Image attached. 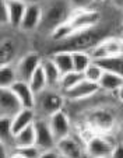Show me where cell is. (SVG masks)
Instances as JSON below:
<instances>
[{
    "mask_svg": "<svg viewBox=\"0 0 123 158\" xmlns=\"http://www.w3.org/2000/svg\"><path fill=\"white\" fill-rule=\"evenodd\" d=\"M108 32L105 27L101 24L92 27L90 30L80 31V32L72 35L66 41L59 42V48L57 51H67V52H90L92 48H95L98 44H101L105 38H108Z\"/></svg>",
    "mask_w": 123,
    "mask_h": 158,
    "instance_id": "obj_1",
    "label": "cell"
},
{
    "mask_svg": "<svg viewBox=\"0 0 123 158\" xmlns=\"http://www.w3.org/2000/svg\"><path fill=\"white\" fill-rule=\"evenodd\" d=\"M72 7L70 3H66L64 0H53L45 10H43L42 15V23L39 30L43 32L52 34L56 28H59L60 25H63L64 23H67L72 15Z\"/></svg>",
    "mask_w": 123,
    "mask_h": 158,
    "instance_id": "obj_2",
    "label": "cell"
},
{
    "mask_svg": "<svg viewBox=\"0 0 123 158\" xmlns=\"http://www.w3.org/2000/svg\"><path fill=\"white\" fill-rule=\"evenodd\" d=\"M59 89H51L46 88L41 94L36 95V105H35V112L39 115V118H46L52 116L53 114L59 112L63 109L66 98H64L63 93H57Z\"/></svg>",
    "mask_w": 123,
    "mask_h": 158,
    "instance_id": "obj_3",
    "label": "cell"
},
{
    "mask_svg": "<svg viewBox=\"0 0 123 158\" xmlns=\"http://www.w3.org/2000/svg\"><path fill=\"white\" fill-rule=\"evenodd\" d=\"M116 116L117 114L112 108H108V106L95 108L91 112H88L87 119H88V123H90L88 126L96 131L105 133V131H109L115 127Z\"/></svg>",
    "mask_w": 123,
    "mask_h": 158,
    "instance_id": "obj_4",
    "label": "cell"
},
{
    "mask_svg": "<svg viewBox=\"0 0 123 158\" xmlns=\"http://www.w3.org/2000/svg\"><path fill=\"white\" fill-rule=\"evenodd\" d=\"M101 18L102 15L98 10H73L67 23H69L70 28L73 30V32L77 34L80 31H85L99 25L101 24Z\"/></svg>",
    "mask_w": 123,
    "mask_h": 158,
    "instance_id": "obj_5",
    "label": "cell"
},
{
    "mask_svg": "<svg viewBox=\"0 0 123 158\" xmlns=\"http://www.w3.org/2000/svg\"><path fill=\"white\" fill-rule=\"evenodd\" d=\"M90 56L94 62H98L101 59L111 56H119L123 55V42L120 38H113V36H108L105 38L101 44H98L95 48H92L90 52Z\"/></svg>",
    "mask_w": 123,
    "mask_h": 158,
    "instance_id": "obj_6",
    "label": "cell"
},
{
    "mask_svg": "<svg viewBox=\"0 0 123 158\" xmlns=\"http://www.w3.org/2000/svg\"><path fill=\"white\" fill-rule=\"evenodd\" d=\"M43 57L36 52H28L24 56H21L15 63V69H17L18 80L23 81H30L34 73L41 67Z\"/></svg>",
    "mask_w": 123,
    "mask_h": 158,
    "instance_id": "obj_7",
    "label": "cell"
},
{
    "mask_svg": "<svg viewBox=\"0 0 123 158\" xmlns=\"http://www.w3.org/2000/svg\"><path fill=\"white\" fill-rule=\"evenodd\" d=\"M34 127H35V136L36 141L35 144L42 150H51L56 147V137H55L53 131L51 129L49 120L46 118H36V120L34 122Z\"/></svg>",
    "mask_w": 123,
    "mask_h": 158,
    "instance_id": "obj_8",
    "label": "cell"
},
{
    "mask_svg": "<svg viewBox=\"0 0 123 158\" xmlns=\"http://www.w3.org/2000/svg\"><path fill=\"white\" fill-rule=\"evenodd\" d=\"M115 144L101 134H95L87 141V154L91 158H111Z\"/></svg>",
    "mask_w": 123,
    "mask_h": 158,
    "instance_id": "obj_9",
    "label": "cell"
},
{
    "mask_svg": "<svg viewBox=\"0 0 123 158\" xmlns=\"http://www.w3.org/2000/svg\"><path fill=\"white\" fill-rule=\"evenodd\" d=\"M23 108V104L11 88H0V116L14 118Z\"/></svg>",
    "mask_w": 123,
    "mask_h": 158,
    "instance_id": "obj_10",
    "label": "cell"
},
{
    "mask_svg": "<svg viewBox=\"0 0 123 158\" xmlns=\"http://www.w3.org/2000/svg\"><path fill=\"white\" fill-rule=\"evenodd\" d=\"M56 148L62 154L63 158H87V150L83 147V144L73 137L72 134L67 137L60 139L56 143Z\"/></svg>",
    "mask_w": 123,
    "mask_h": 158,
    "instance_id": "obj_11",
    "label": "cell"
},
{
    "mask_svg": "<svg viewBox=\"0 0 123 158\" xmlns=\"http://www.w3.org/2000/svg\"><path fill=\"white\" fill-rule=\"evenodd\" d=\"M101 91V87L96 83H91L88 80H83L80 84L74 87V88L69 89L66 93H63L64 98L69 99V101H83V99H87L90 97L95 95Z\"/></svg>",
    "mask_w": 123,
    "mask_h": 158,
    "instance_id": "obj_12",
    "label": "cell"
},
{
    "mask_svg": "<svg viewBox=\"0 0 123 158\" xmlns=\"http://www.w3.org/2000/svg\"><path fill=\"white\" fill-rule=\"evenodd\" d=\"M49 125H51V129L53 131L56 140L59 141L60 139L67 137L70 136V131H72V122H70L69 115L64 112L63 109L53 114L52 116L48 118Z\"/></svg>",
    "mask_w": 123,
    "mask_h": 158,
    "instance_id": "obj_13",
    "label": "cell"
},
{
    "mask_svg": "<svg viewBox=\"0 0 123 158\" xmlns=\"http://www.w3.org/2000/svg\"><path fill=\"white\" fill-rule=\"evenodd\" d=\"M42 15H43V10L38 3L28 4L24 20H23L21 25H20V31H23V32H32L35 30H39L41 23H42Z\"/></svg>",
    "mask_w": 123,
    "mask_h": 158,
    "instance_id": "obj_14",
    "label": "cell"
},
{
    "mask_svg": "<svg viewBox=\"0 0 123 158\" xmlns=\"http://www.w3.org/2000/svg\"><path fill=\"white\" fill-rule=\"evenodd\" d=\"M11 89H13V93L18 97V99H20V102L23 104V106L30 108V109H35L36 94L32 91V88L30 87L28 81L18 80L15 84H13Z\"/></svg>",
    "mask_w": 123,
    "mask_h": 158,
    "instance_id": "obj_15",
    "label": "cell"
},
{
    "mask_svg": "<svg viewBox=\"0 0 123 158\" xmlns=\"http://www.w3.org/2000/svg\"><path fill=\"white\" fill-rule=\"evenodd\" d=\"M42 69L45 72L46 81H48V88L51 89H59L60 91V80H62V72L59 70V67L56 66V63L53 62L51 56L43 57L42 60Z\"/></svg>",
    "mask_w": 123,
    "mask_h": 158,
    "instance_id": "obj_16",
    "label": "cell"
},
{
    "mask_svg": "<svg viewBox=\"0 0 123 158\" xmlns=\"http://www.w3.org/2000/svg\"><path fill=\"white\" fill-rule=\"evenodd\" d=\"M35 120H36L35 109L23 108V109L13 118V131H14V134H17L18 131H21L23 129L28 127V126L34 125Z\"/></svg>",
    "mask_w": 123,
    "mask_h": 158,
    "instance_id": "obj_17",
    "label": "cell"
},
{
    "mask_svg": "<svg viewBox=\"0 0 123 158\" xmlns=\"http://www.w3.org/2000/svg\"><path fill=\"white\" fill-rule=\"evenodd\" d=\"M7 4H9L10 11V27L20 30V25L24 20L28 4L23 3V2H14V0H7Z\"/></svg>",
    "mask_w": 123,
    "mask_h": 158,
    "instance_id": "obj_18",
    "label": "cell"
},
{
    "mask_svg": "<svg viewBox=\"0 0 123 158\" xmlns=\"http://www.w3.org/2000/svg\"><path fill=\"white\" fill-rule=\"evenodd\" d=\"M17 56V44L11 38H4L0 45V67L13 64Z\"/></svg>",
    "mask_w": 123,
    "mask_h": 158,
    "instance_id": "obj_19",
    "label": "cell"
},
{
    "mask_svg": "<svg viewBox=\"0 0 123 158\" xmlns=\"http://www.w3.org/2000/svg\"><path fill=\"white\" fill-rule=\"evenodd\" d=\"M99 87H101V91L116 94L120 87H123V77L119 74H115V73L105 72L99 81Z\"/></svg>",
    "mask_w": 123,
    "mask_h": 158,
    "instance_id": "obj_20",
    "label": "cell"
},
{
    "mask_svg": "<svg viewBox=\"0 0 123 158\" xmlns=\"http://www.w3.org/2000/svg\"><path fill=\"white\" fill-rule=\"evenodd\" d=\"M53 62L59 67L62 74H66L69 72L74 70V64H73V53L67 51H56L53 55H51Z\"/></svg>",
    "mask_w": 123,
    "mask_h": 158,
    "instance_id": "obj_21",
    "label": "cell"
},
{
    "mask_svg": "<svg viewBox=\"0 0 123 158\" xmlns=\"http://www.w3.org/2000/svg\"><path fill=\"white\" fill-rule=\"evenodd\" d=\"M14 131H13V118L0 116V141L2 144L14 147Z\"/></svg>",
    "mask_w": 123,
    "mask_h": 158,
    "instance_id": "obj_22",
    "label": "cell"
},
{
    "mask_svg": "<svg viewBox=\"0 0 123 158\" xmlns=\"http://www.w3.org/2000/svg\"><path fill=\"white\" fill-rule=\"evenodd\" d=\"M35 141H36L35 127H34V125H31V126H28V127L23 129L21 131H18V133L14 136V148L34 146Z\"/></svg>",
    "mask_w": 123,
    "mask_h": 158,
    "instance_id": "obj_23",
    "label": "cell"
},
{
    "mask_svg": "<svg viewBox=\"0 0 123 158\" xmlns=\"http://www.w3.org/2000/svg\"><path fill=\"white\" fill-rule=\"evenodd\" d=\"M18 81L15 64H7L0 67V88H11Z\"/></svg>",
    "mask_w": 123,
    "mask_h": 158,
    "instance_id": "obj_24",
    "label": "cell"
},
{
    "mask_svg": "<svg viewBox=\"0 0 123 158\" xmlns=\"http://www.w3.org/2000/svg\"><path fill=\"white\" fill-rule=\"evenodd\" d=\"M96 63H98L105 72L115 73V74H119L123 77V55L105 57V59L98 60Z\"/></svg>",
    "mask_w": 123,
    "mask_h": 158,
    "instance_id": "obj_25",
    "label": "cell"
},
{
    "mask_svg": "<svg viewBox=\"0 0 123 158\" xmlns=\"http://www.w3.org/2000/svg\"><path fill=\"white\" fill-rule=\"evenodd\" d=\"M83 80H85L84 74L80 72L73 70V72L66 73V74L62 76V80H60V91H62V93H66L69 89L74 88V87L77 85V84H80Z\"/></svg>",
    "mask_w": 123,
    "mask_h": 158,
    "instance_id": "obj_26",
    "label": "cell"
},
{
    "mask_svg": "<svg viewBox=\"0 0 123 158\" xmlns=\"http://www.w3.org/2000/svg\"><path fill=\"white\" fill-rule=\"evenodd\" d=\"M28 84H30V87L32 88V91L36 94V95L48 88V81H46V76H45V72H43V69H42V64H41V67H39L35 73H34V76L31 77V80L28 81Z\"/></svg>",
    "mask_w": 123,
    "mask_h": 158,
    "instance_id": "obj_27",
    "label": "cell"
},
{
    "mask_svg": "<svg viewBox=\"0 0 123 158\" xmlns=\"http://www.w3.org/2000/svg\"><path fill=\"white\" fill-rule=\"evenodd\" d=\"M92 59H91L88 52H74L73 53V64H74V70L80 73H84L85 69L91 64Z\"/></svg>",
    "mask_w": 123,
    "mask_h": 158,
    "instance_id": "obj_28",
    "label": "cell"
},
{
    "mask_svg": "<svg viewBox=\"0 0 123 158\" xmlns=\"http://www.w3.org/2000/svg\"><path fill=\"white\" fill-rule=\"evenodd\" d=\"M104 73H105V70L102 69V67L96 62H94V60H92V62H91V64L88 66L87 69H85V72L83 73V74H84L85 80L91 81V83L99 84V81H101Z\"/></svg>",
    "mask_w": 123,
    "mask_h": 158,
    "instance_id": "obj_29",
    "label": "cell"
},
{
    "mask_svg": "<svg viewBox=\"0 0 123 158\" xmlns=\"http://www.w3.org/2000/svg\"><path fill=\"white\" fill-rule=\"evenodd\" d=\"M18 154H21L24 158H39L42 150L39 148L36 144L34 146H27V147H21V148H14Z\"/></svg>",
    "mask_w": 123,
    "mask_h": 158,
    "instance_id": "obj_30",
    "label": "cell"
},
{
    "mask_svg": "<svg viewBox=\"0 0 123 158\" xmlns=\"http://www.w3.org/2000/svg\"><path fill=\"white\" fill-rule=\"evenodd\" d=\"M69 3L73 10H87L95 3V0H69Z\"/></svg>",
    "mask_w": 123,
    "mask_h": 158,
    "instance_id": "obj_31",
    "label": "cell"
},
{
    "mask_svg": "<svg viewBox=\"0 0 123 158\" xmlns=\"http://www.w3.org/2000/svg\"><path fill=\"white\" fill-rule=\"evenodd\" d=\"M2 25L3 27H10V11L7 0H2Z\"/></svg>",
    "mask_w": 123,
    "mask_h": 158,
    "instance_id": "obj_32",
    "label": "cell"
},
{
    "mask_svg": "<svg viewBox=\"0 0 123 158\" xmlns=\"http://www.w3.org/2000/svg\"><path fill=\"white\" fill-rule=\"evenodd\" d=\"M39 158H63L62 154L59 152V150L55 147V148H51V150H43L39 155Z\"/></svg>",
    "mask_w": 123,
    "mask_h": 158,
    "instance_id": "obj_33",
    "label": "cell"
},
{
    "mask_svg": "<svg viewBox=\"0 0 123 158\" xmlns=\"http://www.w3.org/2000/svg\"><path fill=\"white\" fill-rule=\"evenodd\" d=\"M111 158H123V143L115 144Z\"/></svg>",
    "mask_w": 123,
    "mask_h": 158,
    "instance_id": "obj_34",
    "label": "cell"
},
{
    "mask_svg": "<svg viewBox=\"0 0 123 158\" xmlns=\"http://www.w3.org/2000/svg\"><path fill=\"white\" fill-rule=\"evenodd\" d=\"M111 3L113 4L116 9L119 10H123V0H111Z\"/></svg>",
    "mask_w": 123,
    "mask_h": 158,
    "instance_id": "obj_35",
    "label": "cell"
},
{
    "mask_svg": "<svg viewBox=\"0 0 123 158\" xmlns=\"http://www.w3.org/2000/svg\"><path fill=\"white\" fill-rule=\"evenodd\" d=\"M115 95H116V98L119 99V102H122V104H123V87H120L119 91H117Z\"/></svg>",
    "mask_w": 123,
    "mask_h": 158,
    "instance_id": "obj_36",
    "label": "cell"
},
{
    "mask_svg": "<svg viewBox=\"0 0 123 158\" xmlns=\"http://www.w3.org/2000/svg\"><path fill=\"white\" fill-rule=\"evenodd\" d=\"M14 2H23V3L31 4V3H36V2H38V0H14Z\"/></svg>",
    "mask_w": 123,
    "mask_h": 158,
    "instance_id": "obj_37",
    "label": "cell"
},
{
    "mask_svg": "<svg viewBox=\"0 0 123 158\" xmlns=\"http://www.w3.org/2000/svg\"><path fill=\"white\" fill-rule=\"evenodd\" d=\"M102 2H105V0H95V3H102Z\"/></svg>",
    "mask_w": 123,
    "mask_h": 158,
    "instance_id": "obj_38",
    "label": "cell"
},
{
    "mask_svg": "<svg viewBox=\"0 0 123 158\" xmlns=\"http://www.w3.org/2000/svg\"><path fill=\"white\" fill-rule=\"evenodd\" d=\"M119 38H120V39H122V42H123V31H122V35H120V36H119Z\"/></svg>",
    "mask_w": 123,
    "mask_h": 158,
    "instance_id": "obj_39",
    "label": "cell"
},
{
    "mask_svg": "<svg viewBox=\"0 0 123 158\" xmlns=\"http://www.w3.org/2000/svg\"><path fill=\"white\" fill-rule=\"evenodd\" d=\"M122 31H123V21H122Z\"/></svg>",
    "mask_w": 123,
    "mask_h": 158,
    "instance_id": "obj_40",
    "label": "cell"
}]
</instances>
